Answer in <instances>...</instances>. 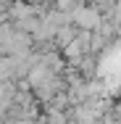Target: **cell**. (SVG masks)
<instances>
[{
    "mask_svg": "<svg viewBox=\"0 0 121 124\" xmlns=\"http://www.w3.org/2000/svg\"><path fill=\"white\" fill-rule=\"evenodd\" d=\"M71 16L82 29H97V24H100V13L95 8H76Z\"/></svg>",
    "mask_w": 121,
    "mask_h": 124,
    "instance_id": "obj_1",
    "label": "cell"
}]
</instances>
